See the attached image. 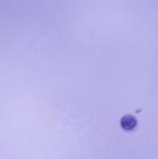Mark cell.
<instances>
[{
    "label": "cell",
    "instance_id": "cell-1",
    "mask_svg": "<svg viewBox=\"0 0 158 159\" xmlns=\"http://www.w3.org/2000/svg\"><path fill=\"white\" fill-rule=\"evenodd\" d=\"M121 125L125 129L130 130L136 126V119L132 116H125L121 121Z\"/></svg>",
    "mask_w": 158,
    "mask_h": 159
}]
</instances>
